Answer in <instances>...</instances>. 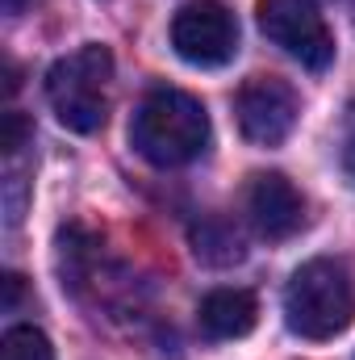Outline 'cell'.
Segmentation results:
<instances>
[{
  "label": "cell",
  "instance_id": "cell-1",
  "mask_svg": "<svg viewBox=\"0 0 355 360\" xmlns=\"http://www.w3.org/2000/svg\"><path fill=\"white\" fill-rule=\"evenodd\" d=\"M130 143L155 168H184L209 147V113L192 92L155 89L134 109Z\"/></svg>",
  "mask_w": 355,
  "mask_h": 360
},
{
  "label": "cell",
  "instance_id": "cell-2",
  "mask_svg": "<svg viewBox=\"0 0 355 360\" xmlns=\"http://www.w3.org/2000/svg\"><path fill=\"white\" fill-rule=\"evenodd\" d=\"M284 323L301 340H335L355 323V276L343 260L318 256L293 272L284 289Z\"/></svg>",
  "mask_w": 355,
  "mask_h": 360
},
{
  "label": "cell",
  "instance_id": "cell-3",
  "mask_svg": "<svg viewBox=\"0 0 355 360\" xmlns=\"http://www.w3.org/2000/svg\"><path fill=\"white\" fill-rule=\"evenodd\" d=\"M109 80H113L109 46L88 42V46L63 55L46 72V101L67 130L92 134L105 126V113H109Z\"/></svg>",
  "mask_w": 355,
  "mask_h": 360
},
{
  "label": "cell",
  "instance_id": "cell-4",
  "mask_svg": "<svg viewBox=\"0 0 355 360\" xmlns=\"http://www.w3.org/2000/svg\"><path fill=\"white\" fill-rule=\"evenodd\" d=\"M260 30L305 72H326L335 63V38L314 0H260Z\"/></svg>",
  "mask_w": 355,
  "mask_h": 360
},
{
  "label": "cell",
  "instance_id": "cell-5",
  "mask_svg": "<svg viewBox=\"0 0 355 360\" xmlns=\"http://www.w3.org/2000/svg\"><path fill=\"white\" fill-rule=\"evenodd\" d=\"M172 46L192 68H226L239 55V21L222 0H192L172 17Z\"/></svg>",
  "mask_w": 355,
  "mask_h": 360
},
{
  "label": "cell",
  "instance_id": "cell-6",
  "mask_svg": "<svg viewBox=\"0 0 355 360\" xmlns=\"http://www.w3.org/2000/svg\"><path fill=\"white\" fill-rule=\"evenodd\" d=\"M234 113H239V130L247 143L280 147L297 126L301 101H297L293 84L280 76H251L234 96Z\"/></svg>",
  "mask_w": 355,
  "mask_h": 360
},
{
  "label": "cell",
  "instance_id": "cell-7",
  "mask_svg": "<svg viewBox=\"0 0 355 360\" xmlns=\"http://www.w3.org/2000/svg\"><path fill=\"white\" fill-rule=\"evenodd\" d=\"M247 218L264 239H288L305 226V197L280 172H255L247 184Z\"/></svg>",
  "mask_w": 355,
  "mask_h": 360
},
{
  "label": "cell",
  "instance_id": "cell-8",
  "mask_svg": "<svg viewBox=\"0 0 355 360\" xmlns=\"http://www.w3.org/2000/svg\"><path fill=\"white\" fill-rule=\"evenodd\" d=\"M196 323H201V335L209 340H243L260 323V302L251 289H213L205 293Z\"/></svg>",
  "mask_w": 355,
  "mask_h": 360
},
{
  "label": "cell",
  "instance_id": "cell-9",
  "mask_svg": "<svg viewBox=\"0 0 355 360\" xmlns=\"http://www.w3.org/2000/svg\"><path fill=\"white\" fill-rule=\"evenodd\" d=\"M192 252L196 260L213 264V269H226V264H239L247 252H243V239L239 231L226 222V218H205L192 226Z\"/></svg>",
  "mask_w": 355,
  "mask_h": 360
},
{
  "label": "cell",
  "instance_id": "cell-10",
  "mask_svg": "<svg viewBox=\"0 0 355 360\" xmlns=\"http://www.w3.org/2000/svg\"><path fill=\"white\" fill-rule=\"evenodd\" d=\"M0 360H55V348L38 327H8L0 340Z\"/></svg>",
  "mask_w": 355,
  "mask_h": 360
},
{
  "label": "cell",
  "instance_id": "cell-11",
  "mask_svg": "<svg viewBox=\"0 0 355 360\" xmlns=\"http://www.w3.org/2000/svg\"><path fill=\"white\" fill-rule=\"evenodd\" d=\"M29 139H34L29 117H25V113H17V109H8V113L0 117V151H4V155H17Z\"/></svg>",
  "mask_w": 355,
  "mask_h": 360
},
{
  "label": "cell",
  "instance_id": "cell-12",
  "mask_svg": "<svg viewBox=\"0 0 355 360\" xmlns=\"http://www.w3.org/2000/svg\"><path fill=\"white\" fill-rule=\"evenodd\" d=\"M339 160H343V172L355 180V101L343 113V139H339Z\"/></svg>",
  "mask_w": 355,
  "mask_h": 360
},
{
  "label": "cell",
  "instance_id": "cell-13",
  "mask_svg": "<svg viewBox=\"0 0 355 360\" xmlns=\"http://www.w3.org/2000/svg\"><path fill=\"white\" fill-rule=\"evenodd\" d=\"M17 297H21V276H17V272H8V276H4V310H13V306H17Z\"/></svg>",
  "mask_w": 355,
  "mask_h": 360
},
{
  "label": "cell",
  "instance_id": "cell-14",
  "mask_svg": "<svg viewBox=\"0 0 355 360\" xmlns=\"http://www.w3.org/2000/svg\"><path fill=\"white\" fill-rule=\"evenodd\" d=\"M0 4H4V13H8V17H17V13H25L34 0H0Z\"/></svg>",
  "mask_w": 355,
  "mask_h": 360
}]
</instances>
